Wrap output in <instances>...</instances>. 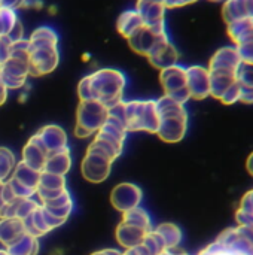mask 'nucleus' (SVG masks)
I'll list each match as a JSON object with an SVG mask.
<instances>
[{
	"label": "nucleus",
	"mask_w": 253,
	"mask_h": 255,
	"mask_svg": "<svg viewBox=\"0 0 253 255\" xmlns=\"http://www.w3.org/2000/svg\"><path fill=\"white\" fill-rule=\"evenodd\" d=\"M125 76L113 69H101L85 76L78 87L81 100H97L110 108L121 102Z\"/></svg>",
	"instance_id": "nucleus-1"
},
{
	"label": "nucleus",
	"mask_w": 253,
	"mask_h": 255,
	"mask_svg": "<svg viewBox=\"0 0 253 255\" xmlns=\"http://www.w3.org/2000/svg\"><path fill=\"white\" fill-rule=\"evenodd\" d=\"M160 126L157 133L166 142H177L186 131V111L182 103L164 96L157 102Z\"/></svg>",
	"instance_id": "nucleus-2"
},
{
	"label": "nucleus",
	"mask_w": 253,
	"mask_h": 255,
	"mask_svg": "<svg viewBox=\"0 0 253 255\" xmlns=\"http://www.w3.org/2000/svg\"><path fill=\"white\" fill-rule=\"evenodd\" d=\"M122 121L127 130H145L157 133L160 126V115L155 100L148 102H127L122 103Z\"/></svg>",
	"instance_id": "nucleus-3"
},
{
	"label": "nucleus",
	"mask_w": 253,
	"mask_h": 255,
	"mask_svg": "<svg viewBox=\"0 0 253 255\" xmlns=\"http://www.w3.org/2000/svg\"><path fill=\"white\" fill-rule=\"evenodd\" d=\"M109 115V108L97 100H81L78 109L76 136L86 137L94 131H98L106 123Z\"/></svg>",
	"instance_id": "nucleus-4"
},
{
	"label": "nucleus",
	"mask_w": 253,
	"mask_h": 255,
	"mask_svg": "<svg viewBox=\"0 0 253 255\" xmlns=\"http://www.w3.org/2000/svg\"><path fill=\"white\" fill-rule=\"evenodd\" d=\"M160 81L166 91V96L171 97L173 100L182 105L189 99V93L186 88V67L180 64L167 67L161 70Z\"/></svg>",
	"instance_id": "nucleus-5"
},
{
	"label": "nucleus",
	"mask_w": 253,
	"mask_h": 255,
	"mask_svg": "<svg viewBox=\"0 0 253 255\" xmlns=\"http://www.w3.org/2000/svg\"><path fill=\"white\" fill-rule=\"evenodd\" d=\"M60 61L58 46H30L28 69L30 75L42 76L51 73Z\"/></svg>",
	"instance_id": "nucleus-6"
},
{
	"label": "nucleus",
	"mask_w": 253,
	"mask_h": 255,
	"mask_svg": "<svg viewBox=\"0 0 253 255\" xmlns=\"http://www.w3.org/2000/svg\"><path fill=\"white\" fill-rule=\"evenodd\" d=\"M39 178H40V172L25 166L24 163H21L15 169V173H13L12 179L7 184H9L10 190L13 191L15 197H18V199H30L37 191Z\"/></svg>",
	"instance_id": "nucleus-7"
},
{
	"label": "nucleus",
	"mask_w": 253,
	"mask_h": 255,
	"mask_svg": "<svg viewBox=\"0 0 253 255\" xmlns=\"http://www.w3.org/2000/svg\"><path fill=\"white\" fill-rule=\"evenodd\" d=\"M0 73H1V81H3V84L6 85L7 90L21 88L25 84L27 76L30 75L28 58L9 55L0 64Z\"/></svg>",
	"instance_id": "nucleus-8"
},
{
	"label": "nucleus",
	"mask_w": 253,
	"mask_h": 255,
	"mask_svg": "<svg viewBox=\"0 0 253 255\" xmlns=\"http://www.w3.org/2000/svg\"><path fill=\"white\" fill-rule=\"evenodd\" d=\"M164 39H169L167 30H155V28L143 25L139 31H136L128 39V42H130V46L136 52L148 57L149 52Z\"/></svg>",
	"instance_id": "nucleus-9"
},
{
	"label": "nucleus",
	"mask_w": 253,
	"mask_h": 255,
	"mask_svg": "<svg viewBox=\"0 0 253 255\" xmlns=\"http://www.w3.org/2000/svg\"><path fill=\"white\" fill-rule=\"evenodd\" d=\"M186 88L189 97L204 99L210 96V72L203 66L186 67Z\"/></svg>",
	"instance_id": "nucleus-10"
},
{
	"label": "nucleus",
	"mask_w": 253,
	"mask_h": 255,
	"mask_svg": "<svg viewBox=\"0 0 253 255\" xmlns=\"http://www.w3.org/2000/svg\"><path fill=\"white\" fill-rule=\"evenodd\" d=\"M110 202L119 212H127L139 206L142 202V190L134 184H119L113 188L110 194Z\"/></svg>",
	"instance_id": "nucleus-11"
},
{
	"label": "nucleus",
	"mask_w": 253,
	"mask_h": 255,
	"mask_svg": "<svg viewBox=\"0 0 253 255\" xmlns=\"http://www.w3.org/2000/svg\"><path fill=\"white\" fill-rule=\"evenodd\" d=\"M136 10L140 15L143 25L155 30H166V6L163 3L137 0Z\"/></svg>",
	"instance_id": "nucleus-12"
},
{
	"label": "nucleus",
	"mask_w": 253,
	"mask_h": 255,
	"mask_svg": "<svg viewBox=\"0 0 253 255\" xmlns=\"http://www.w3.org/2000/svg\"><path fill=\"white\" fill-rule=\"evenodd\" d=\"M242 64L240 55L237 48L233 46H224L219 48L213 57L210 58L209 70L210 72H228V73H237L239 67Z\"/></svg>",
	"instance_id": "nucleus-13"
},
{
	"label": "nucleus",
	"mask_w": 253,
	"mask_h": 255,
	"mask_svg": "<svg viewBox=\"0 0 253 255\" xmlns=\"http://www.w3.org/2000/svg\"><path fill=\"white\" fill-rule=\"evenodd\" d=\"M34 139L37 140V143L43 148V151L48 154V157L51 154H55L58 151H63L67 143V137L66 133L63 131V128L57 127V126H48L45 128H42Z\"/></svg>",
	"instance_id": "nucleus-14"
},
{
	"label": "nucleus",
	"mask_w": 253,
	"mask_h": 255,
	"mask_svg": "<svg viewBox=\"0 0 253 255\" xmlns=\"http://www.w3.org/2000/svg\"><path fill=\"white\" fill-rule=\"evenodd\" d=\"M148 60L157 69L164 70L167 67H171V66L177 64L179 52H177L176 46L170 42V39H164L149 52Z\"/></svg>",
	"instance_id": "nucleus-15"
},
{
	"label": "nucleus",
	"mask_w": 253,
	"mask_h": 255,
	"mask_svg": "<svg viewBox=\"0 0 253 255\" xmlns=\"http://www.w3.org/2000/svg\"><path fill=\"white\" fill-rule=\"evenodd\" d=\"M148 233L149 232H146V230H143L140 227H136V226H133L130 223L122 221L116 229V239H118V244L121 247L130 250V248H134V247L140 245Z\"/></svg>",
	"instance_id": "nucleus-16"
},
{
	"label": "nucleus",
	"mask_w": 253,
	"mask_h": 255,
	"mask_svg": "<svg viewBox=\"0 0 253 255\" xmlns=\"http://www.w3.org/2000/svg\"><path fill=\"white\" fill-rule=\"evenodd\" d=\"M24 158L22 163L37 172H42L45 167V163L48 160V154L43 151V148L37 143V140L34 137L30 139V142L27 143V146L24 148Z\"/></svg>",
	"instance_id": "nucleus-17"
},
{
	"label": "nucleus",
	"mask_w": 253,
	"mask_h": 255,
	"mask_svg": "<svg viewBox=\"0 0 253 255\" xmlns=\"http://www.w3.org/2000/svg\"><path fill=\"white\" fill-rule=\"evenodd\" d=\"M25 233L24 221L19 218H4L0 221V242L4 247L12 245Z\"/></svg>",
	"instance_id": "nucleus-18"
},
{
	"label": "nucleus",
	"mask_w": 253,
	"mask_h": 255,
	"mask_svg": "<svg viewBox=\"0 0 253 255\" xmlns=\"http://www.w3.org/2000/svg\"><path fill=\"white\" fill-rule=\"evenodd\" d=\"M228 34L234 46L253 42V19H239L228 24Z\"/></svg>",
	"instance_id": "nucleus-19"
},
{
	"label": "nucleus",
	"mask_w": 253,
	"mask_h": 255,
	"mask_svg": "<svg viewBox=\"0 0 253 255\" xmlns=\"http://www.w3.org/2000/svg\"><path fill=\"white\" fill-rule=\"evenodd\" d=\"M116 27H118V31L124 37L130 39L136 31H139L143 27V21H142V18L136 9H130V10H125L119 15Z\"/></svg>",
	"instance_id": "nucleus-20"
},
{
	"label": "nucleus",
	"mask_w": 253,
	"mask_h": 255,
	"mask_svg": "<svg viewBox=\"0 0 253 255\" xmlns=\"http://www.w3.org/2000/svg\"><path fill=\"white\" fill-rule=\"evenodd\" d=\"M70 152H69V148H64L63 151H58L55 154H51L45 163V167H43V172H48V173H52V175H60V176H64V173L69 172V167H70Z\"/></svg>",
	"instance_id": "nucleus-21"
},
{
	"label": "nucleus",
	"mask_w": 253,
	"mask_h": 255,
	"mask_svg": "<svg viewBox=\"0 0 253 255\" xmlns=\"http://www.w3.org/2000/svg\"><path fill=\"white\" fill-rule=\"evenodd\" d=\"M37 251H39L37 238H34L28 233H24L12 245L6 247L7 255H36Z\"/></svg>",
	"instance_id": "nucleus-22"
},
{
	"label": "nucleus",
	"mask_w": 253,
	"mask_h": 255,
	"mask_svg": "<svg viewBox=\"0 0 253 255\" xmlns=\"http://www.w3.org/2000/svg\"><path fill=\"white\" fill-rule=\"evenodd\" d=\"M30 46H58V34L51 27H39L28 37Z\"/></svg>",
	"instance_id": "nucleus-23"
},
{
	"label": "nucleus",
	"mask_w": 253,
	"mask_h": 255,
	"mask_svg": "<svg viewBox=\"0 0 253 255\" xmlns=\"http://www.w3.org/2000/svg\"><path fill=\"white\" fill-rule=\"evenodd\" d=\"M155 232L158 233V236L163 239L166 250H171V248H177L180 241H182V232L177 226L166 223L161 224L155 229Z\"/></svg>",
	"instance_id": "nucleus-24"
},
{
	"label": "nucleus",
	"mask_w": 253,
	"mask_h": 255,
	"mask_svg": "<svg viewBox=\"0 0 253 255\" xmlns=\"http://www.w3.org/2000/svg\"><path fill=\"white\" fill-rule=\"evenodd\" d=\"M122 221L130 223V224H133L136 227H140V229H143L146 232H152V224H151L149 215L143 209H140L139 206L134 208V209H131V211L124 212Z\"/></svg>",
	"instance_id": "nucleus-25"
},
{
	"label": "nucleus",
	"mask_w": 253,
	"mask_h": 255,
	"mask_svg": "<svg viewBox=\"0 0 253 255\" xmlns=\"http://www.w3.org/2000/svg\"><path fill=\"white\" fill-rule=\"evenodd\" d=\"M18 21L19 19H18V16L15 13V9L0 6V36L6 37Z\"/></svg>",
	"instance_id": "nucleus-26"
},
{
	"label": "nucleus",
	"mask_w": 253,
	"mask_h": 255,
	"mask_svg": "<svg viewBox=\"0 0 253 255\" xmlns=\"http://www.w3.org/2000/svg\"><path fill=\"white\" fill-rule=\"evenodd\" d=\"M15 166V158L12 152L6 148H0V182H3L9 173L13 170Z\"/></svg>",
	"instance_id": "nucleus-27"
},
{
	"label": "nucleus",
	"mask_w": 253,
	"mask_h": 255,
	"mask_svg": "<svg viewBox=\"0 0 253 255\" xmlns=\"http://www.w3.org/2000/svg\"><path fill=\"white\" fill-rule=\"evenodd\" d=\"M237 82L242 88H251L253 87V64L242 63L237 73H236Z\"/></svg>",
	"instance_id": "nucleus-28"
},
{
	"label": "nucleus",
	"mask_w": 253,
	"mask_h": 255,
	"mask_svg": "<svg viewBox=\"0 0 253 255\" xmlns=\"http://www.w3.org/2000/svg\"><path fill=\"white\" fill-rule=\"evenodd\" d=\"M236 48L239 51V55H240L242 63H245V64H253V42L239 45Z\"/></svg>",
	"instance_id": "nucleus-29"
},
{
	"label": "nucleus",
	"mask_w": 253,
	"mask_h": 255,
	"mask_svg": "<svg viewBox=\"0 0 253 255\" xmlns=\"http://www.w3.org/2000/svg\"><path fill=\"white\" fill-rule=\"evenodd\" d=\"M6 96H7V88H6V85L3 84V81L0 79V105H3V103H4Z\"/></svg>",
	"instance_id": "nucleus-30"
},
{
	"label": "nucleus",
	"mask_w": 253,
	"mask_h": 255,
	"mask_svg": "<svg viewBox=\"0 0 253 255\" xmlns=\"http://www.w3.org/2000/svg\"><path fill=\"white\" fill-rule=\"evenodd\" d=\"M212 1H222V3H224L225 0H212Z\"/></svg>",
	"instance_id": "nucleus-31"
}]
</instances>
